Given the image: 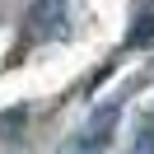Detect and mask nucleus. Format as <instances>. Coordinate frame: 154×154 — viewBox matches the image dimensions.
<instances>
[{"instance_id": "nucleus-1", "label": "nucleus", "mask_w": 154, "mask_h": 154, "mask_svg": "<svg viewBox=\"0 0 154 154\" xmlns=\"http://www.w3.org/2000/svg\"><path fill=\"white\" fill-rule=\"evenodd\" d=\"M61 10H66V0H38L33 14H28V23H38L42 33H47V28H61Z\"/></svg>"}, {"instance_id": "nucleus-3", "label": "nucleus", "mask_w": 154, "mask_h": 154, "mask_svg": "<svg viewBox=\"0 0 154 154\" xmlns=\"http://www.w3.org/2000/svg\"><path fill=\"white\" fill-rule=\"evenodd\" d=\"M70 154H94V149H70Z\"/></svg>"}, {"instance_id": "nucleus-2", "label": "nucleus", "mask_w": 154, "mask_h": 154, "mask_svg": "<svg viewBox=\"0 0 154 154\" xmlns=\"http://www.w3.org/2000/svg\"><path fill=\"white\" fill-rule=\"evenodd\" d=\"M149 33H154V23H149V10H140V19H135V28H131V47H140V42H149Z\"/></svg>"}]
</instances>
